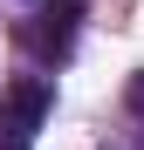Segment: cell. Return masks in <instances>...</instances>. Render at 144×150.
<instances>
[{
	"label": "cell",
	"mask_w": 144,
	"mask_h": 150,
	"mask_svg": "<svg viewBox=\"0 0 144 150\" xmlns=\"http://www.w3.org/2000/svg\"><path fill=\"white\" fill-rule=\"evenodd\" d=\"M48 103H55V89L48 82H14L7 96H0V143H28V130H41V116H48Z\"/></svg>",
	"instance_id": "1"
},
{
	"label": "cell",
	"mask_w": 144,
	"mask_h": 150,
	"mask_svg": "<svg viewBox=\"0 0 144 150\" xmlns=\"http://www.w3.org/2000/svg\"><path fill=\"white\" fill-rule=\"evenodd\" d=\"M76 21H82V0H48L41 7V28H21V41H34L41 55H62L69 34H76Z\"/></svg>",
	"instance_id": "2"
},
{
	"label": "cell",
	"mask_w": 144,
	"mask_h": 150,
	"mask_svg": "<svg viewBox=\"0 0 144 150\" xmlns=\"http://www.w3.org/2000/svg\"><path fill=\"white\" fill-rule=\"evenodd\" d=\"M124 103H130V116H144V68L130 75V89H124Z\"/></svg>",
	"instance_id": "3"
},
{
	"label": "cell",
	"mask_w": 144,
	"mask_h": 150,
	"mask_svg": "<svg viewBox=\"0 0 144 150\" xmlns=\"http://www.w3.org/2000/svg\"><path fill=\"white\" fill-rule=\"evenodd\" d=\"M0 150H28V143H0Z\"/></svg>",
	"instance_id": "4"
}]
</instances>
